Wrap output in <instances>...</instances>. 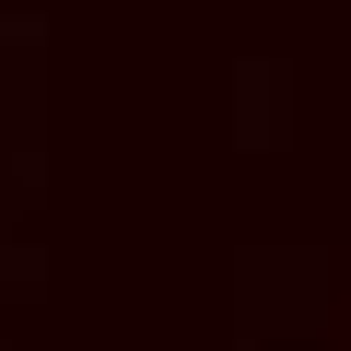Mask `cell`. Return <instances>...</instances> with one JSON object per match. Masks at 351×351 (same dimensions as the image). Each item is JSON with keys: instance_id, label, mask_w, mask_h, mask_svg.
<instances>
[]
</instances>
